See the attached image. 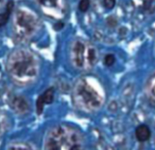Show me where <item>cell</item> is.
Wrapping results in <instances>:
<instances>
[{"label": "cell", "mask_w": 155, "mask_h": 150, "mask_svg": "<svg viewBox=\"0 0 155 150\" xmlns=\"http://www.w3.org/2000/svg\"><path fill=\"white\" fill-rule=\"evenodd\" d=\"M70 60L73 66L80 71H88L97 63L99 54L95 46L82 39L71 42L69 50Z\"/></svg>", "instance_id": "277c9868"}, {"label": "cell", "mask_w": 155, "mask_h": 150, "mask_svg": "<svg viewBox=\"0 0 155 150\" xmlns=\"http://www.w3.org/2000/svg\"><path fill=\"white\" fill-rule=\"evenodd\" d=\"M8 126V119L4 111L0 109V136L5 132Z\"/></svg>", "instance_id": "4fadbf2b"}, {"label": "cell", "mask_w": 155, "mask_h": 150, "mask_svg": "<svg viewBox=\"0 0 155 150\" xmlns=\"http://www.w3.org/2000/svg\"><path fill=\"white\" fill-rule=\"evenodd\" d=\"M147 93L150 102L155 106V76L150 79L147 84Z\"/></svg>", "instance_id": "7c38bea8"}, {"label": "cell", "mask_w": 155, "mask_h": 150, "mask_svg": "<svg viewBox=\"0 0 155 150\" xmlns=\"http://www.w3.org/2000/svg\"><path fill=\"white\" fill-rule=\"evenodd\" d=\"M5 0H0V7L2 6L4 3H5Z\"/></svg>", "instance_id": "e0dca14e"}, {"label": "cell", "mask_w": 155, "mask_h": 150, "mask_svg": "<svg viewBox=\"0 0 155 150\" xmlns=\"http://www.w3.org/2000/svg\"><path fill=\"white\" fill-rule=\"evenodd\" d=\"M72 99L78 109L87 113H93L104 105L105 93L97 78L83 77L74 84Z\"/></svg>", "instance_id": "7a4b0ae2"}, {"label": "cell", "mask_w": 155, "mask_h": 150, "mask_svg": "<svg viewBox=\"0 0 155 150\" xmlns=\"http://www.w3.org/2000/svg\"><path fill=\"white\" fill-rule=\"evenodd\" d=\"M44 13L50 17L61 18L65 12V0H35Z\"/></svg>", "instance_id": "8992f818"}, {"label": "cell", "mask_w": 155, "mask_h": 150, "mask_svg": "<svg viewBox=\"0 0 155 150\" xmlns=\"http://www.w3.org/2000/svg\"><path fill=\"white\" fill-rule=\"evenodd\" d=\"M0 69H1V67H0Z\"/></svg>", "instance_id": "ac0fdd59"}, {"label": "cell", "mask_w": 155, "mask_h": 150, "mask_svg": "<svg viewBox=\"0 0 155 150\" xmlns=\"http://www.w3.org/2000/svg\"><path fill=\"white\" fill-rule=\"evenodd\" d=\"M6 70L15 84L19 86L31 85L39 78L41 60L34 52L28 49H16L8 56Z\"/></svg>", "instance_id": "6da1fadb"}, {"label": "cell", "mask_w": 155, "mask_h": 150, "mask_svg": "<svg viewBox=\"0 0 155 150\" xmlns=\"http://www.w3.org/2000/svg\"><path fill=\"white\" fill-rule=\"evenodd\" d=\"M13 8H14L13 2H9L8 3V5H7L5 11L0 14V27L3 26V25H5L7 23V21L9 19L10 15H11Z\"/></svg>", "instance_id": "8fae6325"}, {"label": "cell", "mask_w": 155, "mask_h": 150, "mask_svg": "<svg viewBox=\"0 0 155 150\" xmlns=\"http://www.w3.org/2000/svg\"><path fill=\"white\" fill-rule=\"evenodd\" d=\"M11 106L15 112L18 114H25L29 109V105L26 99L21 96H16L12 100Z\"/></svg>", "instance_id": "ba28073f"}, {"label": "cell", "mask_w": 155, "mask_h": 150, "mask_svg": "<svg viewBox=\"0 0 155 150\" xmlns=\"http://www.w3.org/2000/svg\"><path fill=\"white\" fill-rule=\"evenodd\" d=\"M53 99H54V90L53 88H49L37 99V103H36L37 114L41 115L44 105L52 103L53 102Z\"/></svg>", "instance_id": "52a82bcc"}, {"label": "cell", "mask_w": 155, "mask_h": 150, "mask_svg": "<svg viewBox=\"0 0 155 150\" xmlns=\"http://www.w3.org/2000/svg\"><path fill=\"white\" fill-rule=\"evenodd\" d=\"M41 23L38 16L31 9L21 7L13 17V31L20 40H30L39 32Z\"/></svg>", "instance_id": "5b68a950"}, {"label": "cell", "mask_w": 155, "mask_h": 150, "mask_svg": "<svg viewBox=\"0 0 155 150\" xmlns=\"http://www.w3.org/2000/svg\"><path fill=\"white\" fill-rule=\"evenodd\" d=\"M44 150H84V138L75 127L58 124L47 132Z\"/></svg>", "instance_id": "3957f363"}, {"label": "cell", "mask_w": 155, "mask_h": 150, "mask_svg": "<svg viewBox=\"0 0 155 150\" xmlns=\"http://www.w3.org/2000/svg\"><path fill=\"white\" fill-rule=\"evenodd\" d=\"M104 7L107 9H112L116 5V0H103Z\"/></svg>", "instance_id": "2e32d148"}, {"label": "cell", "mask_w": 155, "mask_h": 150, "mask_svg": "<svg viewBox=\"0 0 155 150\" xmlns=\"http://www.w3.org/2000/svg\"><path fill=\"white\" fill-rule=\"evenodd\" d=\"M150 136H151V132L147 125L144 124L140 125L135 130V136L139 142H146L150 139Z\"/></svg>", "instance_id": "9c48e42d"}, {"label": "cell", "mask_w": 155, "mask_h": 150, "mask_svg": "<svg viewBox=\"0 0 155 150\" xmlns=\"http://www.w3.org/2000/svg\"><path fill=\"white\" fill-rule=\"evenodd\" d=\"M116 62V58L113 54H108L104 58V64L107 66H112Z\"/></svg>", "instance_id": "9a60e30c"}, {"label": "cell", "mask_w": 155, "mask_h": 150, "mask_svg": "<svg viewBox=\"0 0 155 150\" xmlns=\"http://www.w3.org/2000/svg\"><path fill=\"white\" fill-rule=\"evenodd\" d=\"M8 150H38L35 145L25 142H15L10 144Z\"/></svg>", "instance_id": "30bf717a"}, {"label": "cell", "mask_w": 155, "mask_h": 150, "mask_svg": "<svg viewBox=\"0 0 155 150\" xmlns=\"http://www.w3.org/2000/svg\"><path fill=\"white\" fill-rule=\"evenodd\" d=\"M90 4V0H81L78 4V8L81 12H86L89 9Z\"/></svg>", "instance_id": "5bb4252c"}]
</instances>
